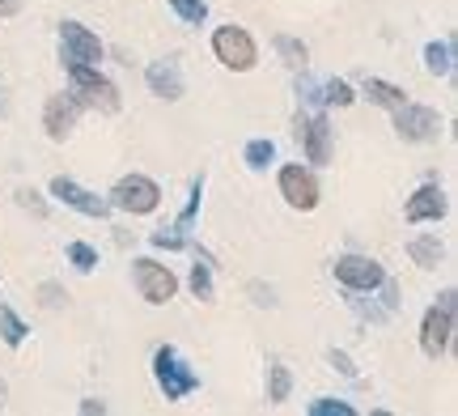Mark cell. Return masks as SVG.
Wrapping results in <instances>:
<instances>
[{
  "label": "cell",
  "mask_w": 458,
  "mask_h": 416,
  "mask_svg": "<svg viewBox=\"0 0 458 416\" xmlns=\"http://www.w3.org/2000/svg\"><path fill=\"white\" fill-rule=\"evenodd\" d=\"M153 378H157V386H162V395L170 403L187 400V395L199 386V374L187 366V361H182L170 344H162V349L153 352Z\"/></svg>",
  "instance_id": "obj_1"
},
{
  "label": "cell",
  "mask_w": 458,
  "mask_h": 416,
  "mask_svg": "<svg viewBox=\"0 0 458 416\" xmlns=\"http://www.w3.org/2000/svg\"><path fill=\"white\" fill-rule=\"evenodd\" d=\"M68 81H72L77 106H94L102 115H114V111H119V89H114V81H106L94 64L68 68Z\"/></svg>",
  "instance_id": "obj_2"
},
{
  "label": "cell",
  "mask_w": 458,
  "mask_h": 416,
  "mask_svg": "<svg viewBox=\"0 0 458 416\" xmlns=\"http://www.w3.org/2000/svg\"><path fill=\"white\" fill-rule=\"evenodd\" d=\"M450 335H454V289H445L437 298V306H428L425 323H420V349H425V357H433V361L445 357Z\"/></svg>",
  "instance_id": "obj_3"
},
{
  "label": "cell",
  "mask_w": 458,
  "mask_h": 416,
  "mask_svg": "<svg viewBox=\"0 0 458 416\" xmlns=\"http://www.w3.org/2000/svg\"><path fill=\"white\" fill-rule=\"evenodd\" d=\"M162 204V187L153 183L148 174H128L111 187V208H123L131 216H145Z\"/></svg>",
  "instance_id": "obj_4"
},
{
  "label": "cell",
  "mask_w": 458,
  "mask_h": 416,
  "mask_svg": "<svg viewBox=\"0 0 458 416\" xmlns=\"http://www.w3.org/2000/svg\"><path fill=\"white\" fill-rule=\"evenodd\" d=\"M213 55L233 72H250L255 60H259V47H255V38L242 26H221L213 34Z\"/></svg>",
  "instance_id": "obj_5"
},
{
  "label": "cell",
  "mask_w": 458,
  "mask_h": 416,
  "mask_svg": "<svg viewBox=\"0 0 458 416\" xmlns=\"http://www.w3.org/2000/svg\"><path fill=\"white\" fill-rule=\"evenodd\" d=\"M60 60H64V68H77V64L98 68L102 60L98 34L89 26H81V21H60Z\"/></svg>",
  "instance_id": "obj_6"
},
{
  "label": "cell",
  "mask_w": 458,
  "mask_h": 416,
  "mask_svg": "<svg viewBox=\"0 0 458 416\" xmlns=\"http://www.w3.org/2000/svg\"><path fill=\"white\" fill-rule=\"evenodd\" d=\"M335 281H340L344 289H352V293H374V289H382L386 272H382V264L369 259V255H340V259H335Z\"/></svg>",
  "instance_id": "obj_7"
},
{
  "label": "cell",
  "mask_w": 458,
  "mask_h": 416,
  "mask_svg": "<svg viewBox=\"0 0 458 416\" xmlns=\"http://www.w3.org/2000/svg\"><path fill=\"white\" fill-rule=\"evenodd\" d=\"M131 276H136V289H140V298L153 301V306H165V301L179 293V281H174V272L157 259H136L131 267Z\"/></svg>",
  "instance_id": "obj_8"
},
{
  "label": "cell",
  "mask_w": 458,
  "mask_h": 416,
  "mask_svg": "<svg viewBox=\"0 0 458 416\" xmlns=\"http://www.w3.org/2000/svg\"><path fill=\"white\" fill-rule=\"evenodd\" d=\"M394 115V132L403 136V140H433V136L442 132V115L433 111V106H416V102H403Z\"/></svg>",
  "instance_id": "obj_9"
},
{
  "label": "cell",
  "mask_w": 458,
  "mask_h": 416,
  "mask_svg": "<svg viewBox=\"0 0 458 416\" xmlns=\"http://www.w3.org/2000/svg\"><path fill=\"white\" fill-rule=\"evenodd\" d=\"M331 132H335V128L327 123L323 111L297 119V140H301V149H306V157H310L314 166H327L331 162Z\"/></svg>",
  "instance_id": "obj_10"
},
{
  "label": "cell",
  "mask_w": 458,
  "mask_h": 416,
  "mask_svg": "<svg viewBox=\"0 0 458 416\" xmlns=\"http://www.w3.org/2000/svg\"><path fill=\"white\" fill-rule=\"evenodd\" d=\"M280 196H284L289 208H297V213L318 208V183H314V174L306 166H284L280 170Z\"/></svg>",
  "instance_id": "obj_11"
},
{
  "label": "cell",
  "mask_w": 458,
  "mask_h": 416,
  "mask_svg": "<svg viewBox=\"0 0 458 416\" xmlns=\"http://www.w3.org/2000/svg\"><path fill=\"white\" fill-rule=\"evenodd\" d=\"M51 196L60 204H68V208H77V213H85V216H106L111 213V200H102V196H94V191H85L81 183H72V179H51Z\"/></svg>",
  "instance_id": "obj_12"
},
{
  "label": "cell",
  "mask_w": 458,
  "mask_h": 416,
  "mask_svg": "<svg viewBox=\"0 0 458 416\" xmlns=\"http://www.w3.org/2000/svg\"><path fill=\"white\" fill-rule=\"evenodd\" d=\"M145 85L148 94H157V98L165 102H179L182 98V72H179V60H153V64L145 68Z\"/></svg>",
  "instance_id": "obj_13"
},
{
  "label": "cell",
  "mask_w": 458,
  "mask_h": 416,
  "mask_svg": "<svg viewBox=\"0 0 458 416\" xmlns=\"http://www.w3.org/2000/svg\"><path fill=\"white\" fill-rule=\"evenodd\" d=\"M445 208H450V200H445V191L442 187H433L425 183L416 196L408 200V208H403V216H408L411 225H420V221H442Z\"/></svg>",
  "instance_id": "obj_14"
},
{
  "label": "cell",
  "mask_w": 458,
  "mask_h": 416,
  "mask_svg": "<svg viewBox=\"0 0 458 416\" xmlns=\"http://www.w3.org/2000/svg\"><path fill=\"white\" fill-rule=\"evenodd\" d=\"M72 123H77V98H68V94H51L47 106H43V128H47L51 140H64L72 132Z\"/></svg>",
  "instance_id": "obj_15"
},
{
  "label": "cell",
  "mask_w": 458,
  "mask_h": 416,
  "mask_svg": "<svg viewBox=\"0 0 458 416\" xmlns=\"http://www.w3.org/2000/svg\"><path fill=\"white\" fill-rule=\"evenodd\" d=\"M365 98L374 102V106H382V111H399V106L408 102V94H403L399 85L382 81V77H365Z\"/></svg>",
  "instance_id": "obj_16"
},
{
  "label": "cell",
  "mask_w": 458,
  "mask_h": 416,
  "mask_svg": "<svg viewBox=\"0 0 458 416\" xmlns=\"http://www.w3.org/2000/svg\"><path fill=\"white\" fill-rule=\"evenodd\" d=\"M425 68L433 77H450L454 72V43L442 38V43H428L425 47Z\"/></svg>",
  "instance_id": "obj_17"
},
{
  "label": "cell",
  "mask_w": 458,
  "mask_h": 416,
  "mask_svg": "<svg viewBox=\"0 0 458 416\" xmlns=\"http://www.w3.org/2000/svg\"><path fill=\"white\" fill-rule=\"evenodd\" d=\"M408 255L420 267H437L445 259V247L437 242V238H411V242H408Z\"/></svg>",
  "instance_id": "obj_18"
},
{
  "label": "cell",
  "mask_w": 458,
  "mask_h": 416,
  "mask_svg": "<svg viewBox=\"0 0 458 416\" xmlns=\"http://www.w3.org/2000/svg\"><path fill=\"white\" fill-rule=\"evenodd\" d=\"M272 47L280 51V60H284L289 68H306V60H310L306 43H301V38H293V34H276V38H272Z\"/></svg>",
  "instance_id": "obj_19"
},
{
  "label": "cell",
  "mask_w": 458,
  "mask_h": 416,
  "mask_svg": "<svg viewBox=\"0 0 458 416\" xmlns=\"http://www.w3.org/2000/svg\"><path fill=\"white\" fill-rule=\"evenodd\" d=\"M289 391H293V374L280 366H267V403H284L289 400Z\"/></svg>",
  "instance_id": "obj_20"
},
{
  "label": "cell",
  "mask_w": 458,
  "mask_h": 416,
  "mask_svg": "<svg viewBox=\"0 0 458 416\" xmlns=\"http://www.w3.org/2000/svg\"><path fill=\"white\" fill-rule=\"evenodd\" d=\"M26 332H30V327H26V323H21L9 306H0V340H4L9 349H17V344L26 340Z\"/></svg>",
  "instance_id": "obj_21"
},
{
  "label": "cell",
  "mask_w": 458,
  "mask_h": 416,
  "mask_svg": "<svg viewBox=\"0 0 458 416\" xmlns=\"http://www.w3.org/2000/svg\"><path fill=\"white\" fill-rule=\"evenodd\" d=\"M191 293L199 301H213V264H208V255H199V264L191 267Z\"/></svg>",
  "instance_id": "obj_22"
},
{
  "label": "cell",
  "mask_w": 458,
  "mask_h": 416,
  "mask_svg": "<svg viewBox=\"0 0 458 416\" xmlns=\"http://www.w3.org/2000/svg\"><path fill=\"white\" fill-rule=\"evenodd\" d=\"M242 157H246V166H250V170H263V166H272L276 145H272V140H250V145L242 149Z\"/></svg>",
  "instance_id": "obj_23"
},
{
  "label": "cell",
  "mask_w": 458,
  "mask_h": 416,
  "mask_svg": "<svg viewBox=\"0 0 458 416\" xmlns=\"http://www.w3.org/2000/svg\"><path fill=\"white\" fill-rule=\"evenodd\" d=\"M174 13L187 21V26H199V21H208V4L204 0H165Z\"/></svg>",
  "instance_id": "obj_24"
},
{
  "label": "cell",
  "mask_w": 458,
  "mask_h": 416,
  "mask_svg": "<svg viewBox=\"0 0 458 416\" xmlns=\"http://www.w3.org/2000/svg\"><path fill=\"white\" fill-rule=\"evenodd\" d=\"M352 85L348 81H340V77H331L327 85H323V102H331V106H352Z\"/></svg>",
  "instance_id": "obj_25"
},
{
  "label": "cell",
  "mask_w": 458,
  "mask_h": 416,
  "mask_svg": "<svg viewBox=\"0 0 458 416\" xmlns=\"http://www.w3.org/2000/svg\"><path fill=\"white\" fill-rule=\"evenodd\" d=\"M68 259L81 267V272H94L98 267V250L89 247V242H68Z\"/></svg>",
  "instance_id": "obj_26"
},
{
  "label": "cell",
  "mask_w": 458,
  "mask_h": 416,
  "mask_svg": "<svg viewBox=\"0 0 458 416\" xmlns=\"http://www.w3.org/2000/svg\"><path fill=\"white\" fill-rule=\"evenodd\" d=\"M306 412H310V416H352V403H344V400H314Z\"/></svg>",
  "instance_id": "obj_27"
},
{
  "label": "cell",
  "mask_w": 458,
  "mask_h": 416,
  "mask_svg": "<svg viewBox=\"0 0 458 416\" xmlns=\"http://www.w3.org/2000/svg\"><path fill=\"white\" fill-rule=\"evenodd\" d=\"M199 196H204V179H196V183H191V200H187V208L179 213V230H187V225L196 221V213H199Z\"/></svg>",
  "instance_id": "obj_28"
},
{
  "label": "cell",
  "mask_w": 458,
  "mask_h": 416,
  "mask_svg": "<svg viewBox=\"0 0 458 416\" xmlns=\"http://www.w3.org/2000/svg\"><path fill=\"white\" fill-rule=\"evenodd\" d=\"M17 204H21L26 213H34V216H47V204H43V196H38L34 187H21V191H17Z\"/></svg>",
  "instance_id": "obj_29"
},
{
  "label": "cell",
  "mask_w": 458,
  "mask_h": 416,
  "mask_svg": "<svg viewBox=\"0 0 458 416\" xmlns=\"http://www.w3.org/2000/svg\"><path fill=\"white\" fill-rule=\"evenodd\" d=\"M148 242H153V247H165V250H182V247H187V238H182L179 230H157Z\"/></svg>",
  "instance_id": "obj_30"
},
{
  "label": "cell",
  "mask_w": 458,
  "mask_h": 416,
  "mask_svg": "<svg viewBox=\"0 0 458 416\" xmlns=\"http://www.w3.org/2000/svg\"><path fill=\"white\" fill-rule=\"evenodd\" d=\"M38 301H43V306H60V301H64V289H60V284H38Z\"/></svg>",
  "instance_id": "obj_31"
},
{
  "label": "cell",
  "mask_w": 458,
  "mask_h": 416,
  "mask_svg": "<svg viewBox=\"0 0 458 416\" xmlns=\"http://www.w3.org/2000/svg\"><path fill=\"white\" fill-rule=\"evenodd\" d=\"M331 366L340 369V374H348V378L357 374V366H352V357H348V352H340V349H331Z\"/></svg>",
  "instance_id": "obj_32"
},
{
  "label": "cell",
  "mask_w": 458,
  "mask_h": 416,
  "mask_svg": "<svg viewBox=\"0 0 458 416\" xmlns=\"http://www.w3.org/2000/svg\"><path fill=\"white\" fill-rule=\"evenodd\" d=\"M21 9V0H0V17H13Z\"/></svg>",
  "instance_id": "obj_33"
},
{
  "label": "cell",
  "mask_w": 458,
  "mask_h": 416,
  "mask_svg": "<svg viewBox=\"0 0 458 416\" xmlns=\"http://www.w3.org/2000/svg\"><path fill=\"white\" fill-rule=\"evenodd\" d=\"M81 412H106V403H102V400H85Z\"/></svg>",
  "instance_id": "obj_34"
},
{
  "label": "cell",
  "mask_w": 458,
  "mask_h": 416,
  "mask_svg": "<svg viewBox=\"0 0 458 416\" xmlns=\"http://www.w3.org/2000/svg\"><path fill=\"white\" fill-rule=\"evenodd\" d=\"M4 395H9V386H4V378H0V408H4Z\"/></svg>",
  "instance_id": "obj_35"
}]
</instances>
